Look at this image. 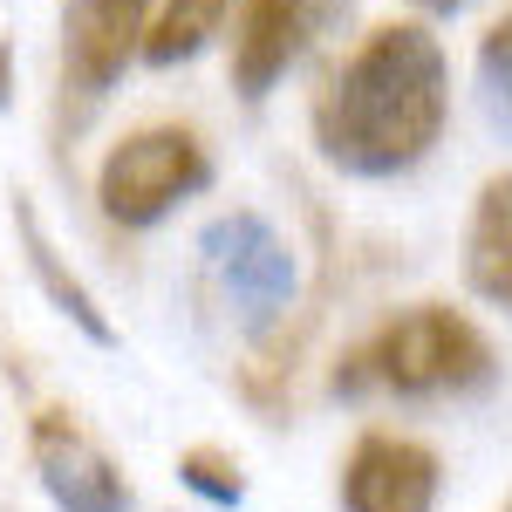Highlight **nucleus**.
Returning <instances> with one entry per match:
<instances>
[{"mask_svg":"<svg viewBox=\"0 0 512 512\" xmlns=\"http://www.w3.org/2000/svg\"><path fill=\"white\" fill-rule=\"evenodd\" d=\"M151 28V0H62V82L76 96H110L137 62Z\"/></svg>","mask_w":512,"mask_h":512,"instance_id":"nucleus-8","label":"nucleus"},{"mask_svg":"<svg viewBox=\"0 0 512 512\" xmlns=\"http://www.w3.org/2000/svg\"><path fill=\"white\" fill-rule=\"evenodd\" d=\"M205 185H212L205 144L185 123H151V130H130L123 144H110V158L96 171V205L123 233H151Z\"/></svg>","mask_w":512,"mask_h":512,"instance_id":"nucleus-3","label":"nucleus"},{"mask_svg":"<svg viewBox=\"0 0 512 512\" xmlns=\"http://www.w3.org/2000/svg\"><path fill=\"white\" fill-rule=\"evenodd\" d=\"M28 458H35V478H41V492H48L55 512H130L137 506L123 465L82 431L69 410H35Z\"/></svg>","mask_w":512,"mask_h":512,"instance_id":"nucleus-5","label":"nucleus"},{"mask_svg":"<svg viewBox=\"0 0 512 512\" xmlns=\"http://www.w3.org/2000/svg\"><path fill=\"white\" fill-rule=\"evenodd\" d=\"M349 14H355V0H246L233 28V89L246 103L274 96L287 82V69L321 35H335Z\"/></svg>","mask_w":512,"mask_h":512,"instance_id":"nucleus-4","label":"nucleus"},{"mask_svg":"<svg viewBox=\"0 0 512 512\" xmlns=\"http://www.w3.org/2000/svg\"><path fill=\"white\" fill-rule=\"evenodd\" d=\"M410 7H424V14H458V7H472V0H410Z\"/></svg>","mask_w":512,"mask_h":512,"instance_id":"nucleus-15","label":"nucleus"},{"mask_svg":"<svg viewBox=\"0 0 512 512\" xmlns=\"http://www.w3.org/2000/svg\"><path fill=\"white\" fill-rule=\"evenodd\" d=\"M499 383V355L485 328L444 301H417L362 335L335 362V396H396V403H458Z\"/></svg>","mask_w":512,"mask_h":512,"instance_id":"nucleus-2","label":"nucleus"},{"mask_svg":"<svg viewBox=\"0 0 512 512\" xmlns=\"http://www.w3.org/2000/svg\"><path fill=\"white\" fill-rule=\"evenodd\" d=\"M7 76H14V48L0 41V110H7Z\"/></svg>","mask_w":512,"mask_h":512,"instance_id":"nucleus-14","label":"nucleus"},{"mask_svg":"<svg viewBox=\"0 0 512 512\" xmlns=\"http://www.w3.org/2000/svg\"><path fill=\"white\" fill-rule=\"evenodd\" d=\"M499 512H512V506H499Z\"/></svg>","mask_w":512,"mask_h":512,"instance_id":"nucleus-16","label":"nucleus"},{"mask_svg":"<svg viewBox=\"0 0 512 512\" xmlns=\"http://www.w3.org/2000/svg\"><path fill=\"white\" fill-rule=\"evenodd\" d=\"M14 226H21V253H28V274L41 280L48 308H62V315L76 321L96 349H117V328H110V315H103V308H96V294H89V287H82V280L62 267V253H55V239L41 233V219H35V205H28V198H14Z\"/></svg>","mask_w":512,"mask_h":512,"instance_id":"nucleus-10","label":"nucleus"},{"mask_svg":"<svg viewBox=\"0 0 512 512\" xmlns=\"http://www.w3.org/2000/svg\"><path fill=\"white\" fill-rule=\"evenodd\" d=\"M451 123V62L424 21L362 35L315 96V151L342 178H403L437 151Z\"/></svg>","mask_w":512,"mask_h":512,"instance_id":"nucleus-1","label":"nucleus"},{"mask_svg":"<svg viewBox=\"0 0 512 512\" xmlns=\"http://www.w3.org/2000/svg\"><path fill=\"white\" fill-rule=\"evenodd\" d=\"M198 246H205V260L219 267L226 294L239 301V315L253 321V328H267V321L294 301V246H287L260 212H226V219H212Z\"/></svg>","mask_w":512,"mask_h":512,"instance_id":"nucleus-6","label":"nucleus"},{"mask_svg":"<svg viewBox=\"0 0 512 512\" xmlns=\"http://www.w3.org/2000/svg\"><path fill=\"white\" fill-rule=\"evenodd\" d=\"M226 14H233V0H164L158 14H151V28H144L137 62L178 69V62L205 55V48L219 41V28H226Z\"/></svg>","mask_w":512,"mask_h":512,"instance_id":"nucleus-11","label":"nucleus"},{"mask_svg":"<svg viewBox=\"0 0 512 512\" xmlns=\"http://www.w3.org/2000/svg\"><path fill=\"white\" fill-rule=\"evenodd\" d=\"M478 103L499 137H512V7L478 41Z\"/></svg>","mask_w":512,"mask_h":512,"instance_id":"nucleus-12","label":"nucleus"},{"mask_svg":"<svg viewBox=\"0 0 512 512\" xmlns=\"http://www.w3.org/2000/svg\"><path fill=\"white\" fill-rule=\"evenodd\" d=\"M178 485H185V492H198L205 506H219V512H239V506H246L239 458H233V451H212V444H192V451L178 458Z\"/></svg>","mask_w":512,"mask_h":512,"instance_id":"nucleus-13","label":"nucleus"},{"mask_svg":"<svg viewBox=\"0 0 512 512\" xmlns=\"http://www.w3.org/2000/svg\"><path fill=\"white\" fill-rule=\"evenodd\" d=\"M437 485V451L396 431H362L342 458V512H437Z\"/></svg>","mask_w":512,"mask_h":512,"instance_id":"nucleus-7","label":"nucleus"},{"mask_svg":"<svg viewBox=\"0 0 512 512\" xmlns=\"http://www.w3.org/2000/svg\"><path fill=\"white\" fill-rule=\"evenodd\" d=\"M465 287L512 315V171L485 178L465 219Z\"/></svg>","mask_w":512,"mask_h":512,"instance_id":"nucleus-9","label":"nucleus"}]
</instances>
